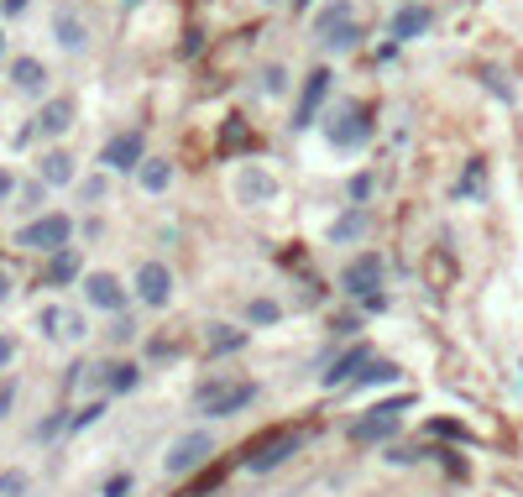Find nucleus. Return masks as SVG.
Returning <instances> with one entry per match:
<instances>
[{
  "label": "nucleus",
  "mask_w": 523,
  "mask_h": 497,
  "mask_svg": "<svg viewBox=\"0 0 523 497\" xmlns=\"http://www.w3.org/2000/svg\"><path fill=\"white\" fill-rule=\"evenodd\" d=\"M299 445H304V429L299 424H278V429H267V435H257L252 445L241 450V466L246 471H278Z\"/></svg>",
  "instance_id": "1"
},
{
  "label": "nucleus",
  "mask_w": 523,
  "mask_h": 497,
  "mask_svg": "<svg viewBox=\"0 0 523 497\" xmlns=\"http://www.w3.org/2000/svg\"><path fill=\"white\" fill-rule=\"evenodd\" d=\"M414 398H393V403H372V409H361L351 424H346V440L351 445H382L398 429V419H403V409Z\"/></svg>",
  "instance_id": "2"
},
{
  "label": "nucleus",
  "mask_w": 523,
  "mask_h": 497,
  "mask_svg": "<svg viewBox=\"0 0 523 497\" xmlns=\"http://www.w3.org/2000/svg\"><path fill=\"white\" fill-rule=\"evenodd\" d=\"M257 382H204L199 388V414L204 419H231L241 409H252L257 403Z\"/></svg>",
  "instance_id": "3"
},
{
  "label": "nucleus",
  "mask_w": 523,
  "mask_h": 497,
  "mask_svg": "<svg viewBox=\"0 0 523 497\" xmlns=\"http://www.w3.org/2000/svg\"><path fill=\"white\" fill-rule=\"evenodd\" d=\"M68 236H74V220H68L63 210L53 215H37L32 225H21L16 231V246H27V252H68Z\"/></svg>",
  "instance_id": "4"
},
{
  "label": "nucleus",
  "mask_w": 523,
  "mask_h": 497,
  "mask_svg": "<svg viewBox=\"0 0 523 497\" xmlns=\"http://www.w3.org/2000/svg\"><path fill=\"white\" fill-rule=\"evenodd\" d=\"M382 278H388L382 252H361V257H351L346 267H340V288H346L351 299H372V293H382Z\"/></svg>",
  "instance_id": "5"
},
{
  "label": "nucleus",
  "mask_w": 523,
  "mask_h": 497,
  "mask_svg": "<svg viewBox=\"0 0 523 497\" xmlns=\"http://www.w3.org/2000/svg\"><path fill=\"white\" fill-rule=\"evenodd\" d=\"M215 456V440L204 435V429H194V435H184V440H173V450H168V461H163V471L168 477H189V471H199L204 461Z\"/></svg>",
  "instance_id": "6"
},
{
  "label": "nucleus",
  "mask_w": 523,
  "mask_h": 497,
  "mask_svg": "<svg viewBox=\"0 0 523 497\" xmlns=\"http://www.w3.org/2000/svg\"><path fill=\"white\" fill-rule=\"evenodd\" d=\"M330 142L346 147V152L367 147V142H372V116H367V105H340L335 121H330Z\"/></svg>",
  "instance_id": "7"
},
{
  "label": "nucleus",
  "mask_w": 523,
  "mask_h": 497,
  "mask_svg": "<svg viewBox=\"0 0 523 497\" xmlns=\"http://www.w3.org/2000/svg\"><path fill=\"white\" fill-rule=\"evenodd\" d=\"M100 163H105L110 173H136V168L147 163V137H142V131H116V137L105 142Z\"/></svg>",
  "instance_id": "8"
},
{
  "label": "nucleus",
  "mask_w": 523,
  "mask_h": 497,
  "mask_svg": "<svg viewBox=\"0 0 523 497\" xmlns=\"http://www.w3.org/2000/svg\"><path fill=\"white\" fill-rule=\"evenodd\" d=\"M330 69H309L304 74V89H299V105H293V126H314V116H320V105H325V95H330Z\"/></svg>",
  "instance_id": "9"
},
{
  "label": "nucleus",
  "mask_w": 523,
  "mask_h": 497,
  "mask_svg": "<svg viewBox=\"0 0 523 497\" xmlns=\"http://www.w3.org/2000/svg\"><path fill=\"white\" fill-rule=\"evenodd\" d=\"M136 299L152 304V309H163L173 299V273L163 262H142V267H136Z\"/></svg>",
  "instance_id": "10"
},
{
  "label": "nucleus",
  "mask_w": 523,
  "mask_h": 497,
  "mask_svg": "<svg viewBox=\"0 0 523 497\" xmlns=\"http://www.w3.org/2000/svg\"><path fill=\"white\" fill-rule=\"evenodd\" d=\"M372 361H377V356H372V346H351L346 356H335V361H330V372H325V388H330V393H335V388H356V377L367 372Z\"/></svg>",
  "instance_id": "11"
},
{
  "label": "nucleus",
  "mask_w": 523,
  "mask_h": 497,
  "mask_svg": "<svg viewBox=\"0 0 523 497\" xmlns=\"http://www.w3.org/2000/svg\"><path fill=\"white\" fill-rule=\"evenodd\" d=\"M84 299L95 309H105V314H121L126 309V288H121L116 273H89L84 278Z\"/></svg>",
  "instance_id": "12"
},
{
  "label": "nucleus",
  "mask_w": 523,
  "mask_h": 497,
  "mask_svg": "<svg viewBox=\"0 0 523 497\" xmlns=\"http://www.w3.org/2000/svg\"><path fill=\"white\" fill-rule=\"evenodd\" d=\"M68 126H74V100H68V95H58V100H48L37 110V131H42V137H63Z\"/></svg>",
  "instance_id": "13"
},
{
  "label": "nucleus",
  "mask_w": 523,
  "mask_h": 497,
  "mask_svg": "<svg viewBox=\"0 0 523 497\" xmlns=\"http://www.w3.org/2000/svg\"><path fill=\"white\" fill-rule=\"evenodd\" d=\"M429 21H435V16H429V6H403V11L393 16L388 37H393V42H414V37L429 32Z\"/></svg>",
  "instance_id": "14"
},
{
  "label": "nucleus",
  "mask_w": 523,
  "mask_h": 497,
  "mask_svg": "<svg viewBox=\"0 0 523 497\" xmlns=\"http://www.w3.org/2000/svg\"><path fill=\"white\" fill-rule=\"evenodd\" d=\"M37 173H42V184H53V189H63V184H74V157H68L63 147H53V152H42V163H37Z\"/></svg>",
  "instance_id": "15"
},
{
  "label": "nucleus",
  "mask_w": 523,
  "mask_h": 497,
  "mask_svg": "<svg viewBox=\"0 0 523 497\" xmlns=\"http://www.w3.org/2000/svg\"><path fill=\"white\" fill-rule=\"evenodd\" d=\"M42 330L58 335V341H74V335H84V320H79V314H68V309H58V304H48V309H42Z\"/></svg>",
  "instance_id": "16"
},
{
  "label": "nucleus",
  "mask_w": 523,
  "mask_h": 497,
  "mask_svg": "<svg viewBox=\"0 0 523 497\" xmlns=\"http://www.w3.org/2000/svg\"><path fill=\"white\" fill-rule=\"evenodd\" d=\"M340 27H351V0H335V6H325L320 16H314V37H335Z\"/></svg>",
  "instance_id": "17"
},
{
  "label": "nucleus",
  "mask_w": 523,
  "mask_h": 497,
  "mask_svg": "<svg viewBox=\"0 0 523 497\" xmlns=\"http://www.w3.org/2000/svg\"><path fill=\"white\" fill-rule=\"evenodd\" d=\"M136 178H142L147 194H163V189L173 184V163H168V157H147V163L136 168Z\"/></svg>",
  "instance_id": "18"
},
{
  "label": "nucleus",
  "mask_w": 523,
  "mask_h": 497,
  "mask_svg": "<svg viewBox=\"0 0 523 497\" xmlns=\"http://www.w3.org/2000/svg\"><path fill=\"white\" fill-rule=\"evenodd\" d=\"M241 199H252V205L257 199H278V178L262 173V168H246L241 173Z\"/></svg>",
  "instance_id": "19"
},
{
  "label": "nucleus",
  "mask_w": 523,
  "mask_h": 497,
  "mask_svg": "<svg viewBox=\"0 0 523 497\" xmlns=\"http://www.w3.org/2000/svg\"><path fill=\"white\" fill-rule=\"evenodd\" d=\"M42 79H48V69H42L37 58H16V63H11V84H16V89H27V95H37Z\"/></svg>",
  "instance_id": "20"
},
{
  "label": "nucleus",
  "mask_w": 523,
  "mask_h": 497,
  "mask_svg": "<svg viewBox=\"0 0 523 497\" xmlns=\"http://www.w3.org/2000/svg\"><path fill=\"white\" fill-rule=\"evenodd\" d=\"M53 32H58V42H63L68 53L84 48V21H79L74 11H58V16H53Z\"/></svg>",
  "instance_id": "21"
},
{
  "label": "nucleus",
  "mask_w": 523,
  "mask_h": 497,
  "mask_svg": "<svg viewBox=\"0 0 523 497\" xmlns=\"http://www.w3.org/2000/svg\"><path fill=\"white\" fill-rule=\"evenodd\" d=\"M252 142H257V137H252V126H246L241 116H231V121L220 126V152H246Z\"/></svg>",
  "instance_id": "22"
},
{
  "label": "nucleus",
  "mask_w": 523,
  "mask_h": 497,
  "mask_svg": "<svg viewBox=\"0 0 523 497\" xmlns=\"http://www.w3.org/2000/svg\"><path fill=\"white\" fill-rule=\"evenodd\" d=\"M105 372H110V377H105L110 393H131L136 382H142V367H136V361H116V367H105Z\"/></svg>",
  "instance_id": "23"
},
{
  "label": "nucleus",
  "mask_w": 523,
  "mask_h": 497,
  "mask_svg": "<svg viewBox=\"0 0 523 497\" xmlns=\"http://www.w3.org/2000/svg\"><path fill=\"white\" fill-rule=\"evenodd\" d=\"M246 346V330H231V325H215L210 330V351L215 356H231V351H241Z\"/></svg>",
  "instance_id": "24"
},
{
  "label": "nucleus",
  "mask_w": 523,
  "mask_h": 497,
  "mask_svg": "<svg viewBox=\"0 0 523 497\" xmlns=\"http://www.w3.org/2000/svg\"><path fill=\"white\" fill-rule=\"evenodd\" d=\"M79 278V257L74 252H53V267H48V283L63 288V283H74Z\"/></svg>",
  "instance_id": "25"
},
{
  "label": "nucleus",
  "mask_w": 523,
  "mask_h": 497,
  "mask_svg": "<svg viewBox=\"0 0 523 497\" xmlns=\"http://www.w3.org/2000/svg\"><path fill=\"white\" fill-rule=\"evenodd\" d=\"M246 320H252V325H278L283 320V304L278 299H252V304H246Z\"/></svg>",
  "instance_id": "26"
},
{
  "label": "nucleus",
  "mask_w": 523,
  "mask_h": 497,
  "mask_svg": "<svg viewBox=\"0 0 523 497\" xmlns=\"http://www.w3.org/2000/svg\"><path fill=\"white\" fill-rule=\"evenodd\" d=\"M377 382H398V367H393V361H372V367L356 377V388H377Z\"/></svg>",
  "instance_id": "27"
},
{
  "label": "nucleus",
  "mask_w": 523,
  "mask_h": 497,
  "mask_svg": "<svg viewBox=\"0 0 523 497\" xmlns=\"http://www.w3.org/2000/svg\"><path fill=\"white\" fill-rule=\"evenodd\" d=\"M356 42H361V27H356V21H351V27H340L335 37H325V48H330V53H351Z\"/></svg>",
  "instance_id": "28"
},
{
  "label": "nucleus",
  "mask_w": 523,
  "mask_h": 497,
  "mask_svg": "<svg viewBox=\"0 0 523 497\" xmlns=\"http://www.w3.org/2000/svg\"><path fill=\"white\" fill-rule=\"evenodd\" d=\"M361 231H367V215L356 210V215H346V220H335L330 236H335V241H351V236H361Z\"/></svg>",
  "instance_id": "29"
},
{
  "label": "nucleus",
  "mask_w": 523,
  "mask_h": 497,
  "mask_svg": "<svg viewBox=\"0 0 523 497\" xmlns=\"http://www.w3.org/2000/svg\"><path fill=\"white\" fill-rule=\"evenodd\" d=\"M0 497H27V471H0Z\"/></svg>",
  "instance_id": "30"
},
{
  "label": "nucleus",
  "mask_w": 523,
  "mask_h": 497,
  "mask_svg": "<svg viewBox=\"0 0 523 497\" xmlns=\"http://www.w3.org/2000/svg\"><path fill=\"white\" fill-rule=\"evenodd\" d=\"M429 429H435V435H445V440H471V429L456 424V419H429Z\"/></svg>",
  "instance_id": "31"
},
{
  "label": "nucleus",
  "mask_w": 523,
  "mask_h": 497,
  "mask_svg": "<svg viewBox=\"0 0 523 497\" xmlns=\"http://www.w3.org/2000/svg\"><path fill=\"white\" fill-rule=\"evenodd\" d=\"M367 194H372V173H356L351 178V199H356V205H367Z\"/></svg>",
  "instance_id": "32"
},
{
  "label": "nucleus",
  "mask_w": 523,
  "mask_h": 497,
  "mask_svg": "<svg viewBox=\"0 0 523 497\" xmlns=\"http://www.w3.org/2000/svg\"><path fill=\"white\" fill-rule=\"evenodd\" d=\"M262 79H267V95H283V89H288V74L278 69V63H272V69H267Z\"/></svg>",
  "instance_id": "33"
},
{
  "label": "nucleus",
  "mask_w": 523,
  "mask_h": 497,
  "mask_svg": "<svg viewBox=\"0 0 523 497\" xmlns=\"http://www.w3.org/2000/svg\"><path fill=\"white\" fill-rule=\"evenodd\" d=\"M100 414H105V403H89V409H79V414H74V429H84V424H95Z\"/></svg>",
  "instance_id": "34"
},
{
  "label": "nucleus",
  "mask_w": 523,
  "mask_h": 497,
  "mask_svg": "<svg viewBox=\"0 0 523 497\" xmlns=\"http://www.w3.org/2000/svg\"><path fill=\"white\" fill-rule=\"evenodd\" d=\"M471 189H482V163H471L466 178H461V194H471Z\"/></svg>",
  "instance_id": "35"
},
{
  "label": "nucleus",
  "mask_w": 523,
  "mask_h": 497,
  "mask_svg": "<svg viewBox=\"0 0 523 497\" xmlns=\"http://www.w3.org/2000/svg\"><path fill=\"white\" fill-rule=\"evenodd\" d=\"M126 492H131V477H110L105 482V497H126Z\"/></svg>",
  "instance_id": "36"
},
{
  "label": "nucleus",
  "mask_w": 523,
  "mask_h": 497,
  "mask_svg": "<svg viewBox=\"0 0 523 497\" xmlns=\"http://www.w3.org/2000/svg\"><path fill=\"white\" fill-rule=\"evenodd\" d=\"M11 361H16V341H11V335H0V367H11Z\"/></svg>",
  "instance_id": "37"
},
{
  "label": "nucleus",
  "mask_w": 523,
  "mask_h": 497,
  "mask_svg": "<svg viewBox=\"0 0 523 497\" xmlns=\"http://www.w3.org/2000/svg\"><path fill=\"white\" fill-rule=\"evenodd\" d=\"M84 199H105V178H84Z\"/></svg>",
  "instance_id": "38"
},
{
  "label": "nucleus",
  "mask_w": 523,
  "mask_h": 497,
  "mask_svg": "<svg viewBox=\"0 0 523 497\" xmlns=\"http://www.w3.org/2000/svg\"><path fill=\"white\" fill-rule=\"evenodd\" d=\"M27 6H32V0H0V11H6V16H21Z\"/></svg>",
  "instance_id": "39"
},
{
  "label": "nucleus",
  "mask_w": 523,
  "mask_h": 497,
  "mask_svg": "<svg viewBox=\"0 0 523 497\" xmlns=\"http://www.w3.org/2000/svg\"><path fill=\"white\" fill-rule=\"evenodd\" d=\"M11 189H16V178H11V173H0V199H6Z\"/></svg>",
  "instance_id": "40"
},
{
  "label": "nucleus",
  "mask_w": 523,
  "mask_h": 497,
  "mask_svg": "<svg viewBox=\"0 0 523 497\" xmlns=\"http://www.w3.org/2000/svg\"><path fill=\"white\" fill-rule=\"evenodd\" d=\"M6 299H11V278H6V273H0V304H6Z\"/></svg>",
  "instance_id": "41"
},
{
  "label": "nucleus",
  "mask_w": 523,
  "mask_h": 497,
  "mask_svg": "<svg viewBox=\"0 0 523 497\" xmlns=\"http://www.w3.org/2000/svg\"><path fill=\"white\" fill-rule=\"evenodd\" d=\"M11 398H16L11 388H0V414H6V409H11Z\"/></svg>",
  "instance_id": "42"
},
{
  "label": "nucleus",
  "mask_w": 523,
  "mask_h": 497,
  "mask_svg": "<svg viewBox=\"0 0 523 497\" xmlns=\"http://www.w3.org/2000/svg\"><path fill=\"white\" fill-rule=\"evenodd\" d=\"M293 6H299V11H309V6H314V0H293Z\"/></svg>",
  "instance_id": "43"
},
{
  "label": "nucleus",
  "mask_w": 523,
  "mask_h": 497,
  "mask_svg": "<svg viewBox=\"0 0 523 497\" xmlns=\"http://www.w3.org/2000/svg\"><path fill=\"white\" fill-rule=\"evenodd\" d=\"M0 53H6V37H0Z\"/></svg>",
  "instance_id": "44"
},
{
  "label": "nucleus",
  "mask_w": 523,
  "mask_h": 497,
  "mask_svg": "<svg viewBox=\"0 0 523 497\" xmlns=\"http://www.w3.org/2000/svg\"><path fill=\"white\" fill-rule=\"evenodd\" d=\"M262 6H278V0H262Z\"/></svg>",
  "instance_id": "45"
}]
</instances>
